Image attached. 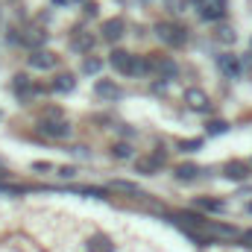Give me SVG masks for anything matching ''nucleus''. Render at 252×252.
Wrapping results in <instances>:
<instances>
[{"mask_svg":"<svg viewBox=\"0 0 252 252\" xmlns=\"http://www.w3.org/2000/svg\"><path fill=\"white\" fill-rule=\"evenodd\" d=\"M156 35H158L164 44H170V47H182V44L188 41V32H185L179 24H158V27H156Z\"/></svg>","mask_w":252,"mask_h":252,"instance_id":"obj_1","label":"nucleus"},{"mask_svg":"<svg viewBox=\"0 0 252 252\" xmlns=\"http://www.w3.org/2000/svg\"><path fill=\"white\" fill-rule=\"evenodd\" d=\"M38 129H41L44 135H50V138H67V135H70V124L59 118V112H47V118L41 121Z\"/></svg>","mask_w":252,"mask_h":252,"instance_id":"obj_2","label":"nucleus"},{"mask_svg":"<svg viewBox=\"0 0 252 252\" xmlns=\"http://www.w3.org/2000/svg\"><path fill=\"white\" fill-rule=\"evenodd\" d=\"M56 62H59V56L56 53H50V50H32L30 53V64L32 67H38V70H50V67H56Z\"/></svg>","mask_w":252,"mask_h":252,"instance_id":"obj_3","label":"nucleus"},{"mask_svg":"<svg viewBox=\"0 0 252 252\" xmlns=\"http://www.w3.org/2000/svg\"><path fill=\"white\" fill-rule=\"evenodd\" d=\"M124 30H126L124 18H109V21H103V27H100V32H103L106 41H118V38L124 35Z\"/></svg>","mask_w":252,"mask_h":252,"instance_id":"obj_4","label":"nucleus"},{"mask_svg":"<svg viewBox=\"0 0 252 252\" xmlns=\"http://www.w3.org/2000/svg\"><path fill=\"white\" fill-rule=\"evenodd\" d=\"M217 67H220L229 79H238V76H241V62H238V56H232V53H220V56H217Z\"/></svg>","mask_w":252,"mask_h":252,"instance_id":"obj_5","label":"nucleus"},{"mask_svg":"<svg viewBox=\"0 0 252 252\" xmlns=\"http://www.w3.org/2000/svg\"><path fill=\"white\" fill-rule=\"evenodd\" d=\"M185 103H188L193 112H208V109H211L205 91H199V88H188V91H185Z\"/></svg>","mask_w":252,"mask_h":252,"instance_id":"obj_6","label":"nucleus"},{"mask_svg":"<svg viewBox=\"0 0 252 252\" xmlns=\"http://www.w3.org/2000/svg\"><path fill=\"white\" fill-rule=\"evenodd\" d=\"M223 173H226V179H235V182H244V179H250V164L247 161H226V167H223Z\"/></svg>","mask_w":252,"mask_h":252,"instance_id":"obj_7","label":"nucleus"},{"mask_svg":"<svg viewBox=\"0 0 252 252\" xmlns=\"http://www.w3.org/2000/svg\"><path fill=\"white\" fill-rule=\"evenodd\" d=\"M94 91H97V97H103V100H118L124 91H121V85H115L112 79H100L97 85H94Z\"/></svg>","mask_w":252,"mask_h":252,"instance_id":"obj_8","label":"nucleus"},{"mask_svg":"<svg viewBox=\"0 0 252 252\" xmlns=\"http://www.w3.org/2000/svg\"><path fill=\"white\" fill-rule=\"evenodd\" d=\"M109 64H112L115 70H121V73H126V76H129V70H132V56H129L126 50H112Z\"/></svg>","mask_w":252,"mask_h":252,"instance_id":"obj_9","label":"nucleus"},{"mask_svg":"<svg viewBox=\"0 0 252 252\" xmlns=\"http://www.w3.org/2000/svg\"><path fill=\"white\" fill-rule=\"evenodd\" d=\"M153 67L158 70V76H161V79H176V73H179L176 62H173V59H167V56L156 59V62H153Z\"/></svg>","mask_w":252,"mask_h":252,"instance_id":"obj_10","label":"nucleus"},{"mask_svg":"<svg viewBox=\"0 0 252 252\" xmlns=\"http://www.w3.org/2000/svg\"><path fill=\"white\" fill-rule=\"evenodd\" d=\"M85 247H88V252H115V244L109 235H91Z\"/></svg>","mask_w":252,"mask_h":252,"instance_id":"obj_11","label":"nucleus"},{"mask_svg":"<svg viewBox=\"0 0 252 252\" xmlns=\"http://www.w3.org/2000/svg\"><path fill=\"white\" fill-rule=\"evenodd\" d=\"M44 41H47V32H41V30H30L27 35H21V44L30 47V50H38Z\"/></svg>","mask_w":252,"mask_h":252,"instance_id":"obj_12","label":"nucleus"},{"mask_svg":"<svg viewBox=\"0 0 252 252\" xmlns=\"http://www.w3.org/2000/svg\"><path fill=\"white\" fill-rule=\"evenodd\" d=\"M205 229H208L211 235H217V238H235V235H238V229H235V226H226V223H208V220H205Z\"/></svg>","mask_w":252,"mask_h":252,"instance_id":"obj_13","label":"nucleus"},{"mask_svg":"<svg viewBox=\"0 0 252 252\" xmlns=\"http://www.w3.org/2000/svg\"><path fill=\"white\" fill-rule=\"evenodd\" d=\"M73 88H76L73 73H59V76H56V82H53V91H59V94H64V91H73Z\"/></svg>","mask_w":252,"mask_h":252,"instance_id":"obj_14","label":"nucleus"},{"mask_svg":"<svg viewBox=\"0 0 252 252\" xmlns=\"http://www.w3.org/2000/svg\"><path fill=\"white\" fill-rule=\"evenodd\" d=\"M199 15H202V21H220V18L226 15V9H220V6H214V3H202Z\"/></svg>","mask_w":252,"mask_h":252,"instance_id":"obj_15","label":"nucleus"},{"mask_svg":"<svg viewBox=\"0 0 252 252\" xmlns=\"http://www.w3.org/2000/svg\"><path fill=\"white\" fill-rule=\"evenodd\" d=\"M112 190H124V193H132V196H144V190L138 188L135 182H126V179H115L112 182Z\"/></svg>","mask_w":252,"mask_h":252,"instance_id":"obj_16","label":"nucleus"},{"mask_svg":"<svg viewBox=\"0 0 252 252\" xmlns=\"http://www.w3.org/2000/svg\"><path fill=\"white\" fill-rule=\"evenodd\" d=\"M12 88H15V94H30V91H35L27 73H18V76H15V82H12Z\"/></svg>","mask_w":252,"mask_h":252,"instance_id":"obj_17","label":"nucleus"},{"mask_svg":"<svg viewBox=\"0 0 252 252\" xmlns=\"http://www.w3.org/2000/svg\"><path fill=\"white\" fill-rule=\"evenodd\" d=\"M196 173H199L196 164H179V167H176V179H182V182H190Z\"/></svg>","mask_w":252,"mask_h":252,"instance_id":"obj_18","label":"nucleus"},{"mask_svg":"<svg viewBox=\"0 0 252 252\" xmlns=\"http://www.w3.org/2000/svg\"><path fill=\"white\" fill-rule=\"evenodd\" d=\"M153 67V62H147V59H138V56H132V70H129V76H144L147 70Z\"/></svg>","mask_w":252,"mask_h":252,"instance_id":"obj_19","label":"nucleus"},{"mask_svg":"<svg viewBox=\"0 0 252 252\" xmlns=\"http://www.w3.org/2000/svg\"><path fill=\"white\" fill-rule=\"evenodd\" d=\"M196 205L202 211H223V202L220 199H196Z\"/></svg>","mask_w":252,"mask_h":252,"instance_id":"obj_20","label":"nucleus"},{"mask_svg":"<svg viewBox=\"0 0 252 252\" xmlns=\"http://www.w3.org/2000/svg\"><path fill=\"white\" fill-rule=\"evenodd\" d=\"M112 156H115V158H129V156H132V147H129L126 141H121V144L112 147Z\"/></svg>","mask_w":252,"mask_h":252,"instance_id":"obj_21","label":"nucleus"},{"mask_svg":"<svg viewBox=\"0 0 252 252\" xmlns=\"http://www.w3.org/2000/svg\"><path fill=\"white\" fill-rule=\"evenodd\" d=\"M73 47H76V50H91V47H94V38H91V35H76V38H73Z\"/></svg>","mask_w":252,"mask_h":252,"instance_id":"obj_22","label":"nucleus"},{"mask_svg":"<svg viewBox=\"0 0 252 252\" xmlns=\"http://www.w3.org/2000/svg\"><path fill=\"white\" fill-rule=\"evenodd\" d=\"M138 170H141V173H147V176H153V173L158 170V164H156L153 158H144V161H138Z\"/></svg>","mask_w":252,"mask_h":252,"instance_id":"obj_23","label":"nucleus"},{"mask_svg":"<svg viewBox=\"0 0 252 252\" xmlns=\"http://www.w3.org/2000/svg\"><path fill=\"white\" fill-rule=\"evenodd\" d=\"M223 132H229V124L226 121H211L208 124V135H223Z\"/></svg>","mask_w":252,"mask_h":252,"instance_id":"obj_24","label":"nucleus"},{"mask_svg":"<svg viewBox=\"0 0 252 252\" xmlns=\"http://www.w3.org/2000/svg\"><path fill=\"white\" fill-rule=\"evenodd\" d=\"M199 147H202V141H199V138H190V141H182V144H179V150H182V153H196Z\"/></svg>","mask_w":252,"mask_h":252,"instance_id":"obj_25","label":"nucleus"},{"mask_svg":"<svg viewBox=\"0 0 252 252\" xmlns=\"http://www.w3.org/2000/svg\"><path fill=\"white\" fill-rule=\"evenodd\" d=\"M100 67H103V62H100V59H94V56H91V59H85V62H82V70H85V73H97V70H100Z\"/></svg>","mask_w":252,"mask_h":252,"instance_id":"obj_26","label":"nucleus"},{"mask_svg":"<svg viewBox=\"0 0 252 252\" xmlns=\"http://www.w3.org/2000/svg\"><path fill=\"white\" fill-rule=\"evenodd\" d=\"M73 193H82V196H106V188H73Z\"/></svg>","mask_w":252,"mask_h":252,"instance_id":"obj_27","label":"nucleus"},{"mask_svg":"<svg viewBox=\"0 0 252 252\" xmlns=\"http://www.w3.org/2000/svg\"><path fill=\"white\" fill-rule=\"evenodd\" d=\"M53 164L50 161H32V170H38V173H44V170H50Z\"/></svg>","mask_w":252,"mask_h":252,"instance_id":"obj_28","label":"nucleus"},{"mask_svg":"<svg viewBox=\"0 0 252 252\" xmlns=\"http://www.w3.org/2000/svg\"><path fill=\"white\" fill-rule=\"evenodd\" d=\"M241 244H244V247H252V229H247V232L241 235Z\"/></svg>","mask_w":252,"mask_h":252,"instance_id":"obj_29","label":"nucleus"},{"mask_svg":"<svg viewBox=\"0 0 252 252\" xmlns=\"http://www.w3.org/2000/svg\"><path fill=\"white\" fill-rule=\"evenodd\" d=\"M220 38H223V41H235V32H232V30H220Z\"/></svg>","mask_w":252,"mask_h":252,"instance_id":"obj_30","label":"nucleus"},{"mask_svg":"<svg viewBox=\"0 0 252 252\" xmlns=\"http://www.w3.org/2000/svg\"><path fill=\"white\" fill-rule=\"evenodd\" d=\"M59 173H62L64 179H67V176H73V173H76V170H73V167H59Z\"/></svg>","mask_w":252,"mask_h":252,"instance_id":"obj_31","label":"nucleus"},{"mask_svg":"<svg viewBox=\"0 0 252 252\" xmlns=\"http://www.w3.org/2000/svg\"><path fill=\"white\" fill-rule=\"evenodd\" d=\"M214 6H220V9H226V0H211Z\"/></svg>","mask_w":252,"mask_h":252,"instance_id":"obj_32","label":"nucleus"},{"mask_svg":"<svg viewBox=\"0 0 252 252\" xmlns=\"http://www.w3.org/2000/svg\"><path fill=\"white\" fill-rule=\"evenodd\" d=\"M56 3H82V0H56Z\"/></svg>","mask_w":252,"mask_h":252,"instance_id":"obj_33","label":"nucleus"},{"mask_svg":"<svg viewBox=\"0 0 252 252\" xmlns=\"http://www.w3.org/2000/svg\"><path fill=\"white\" fill-rule=\"evenodd\" d=\"M247 211H250V214H252V202H247Z\"/></svg>","mask_w":252,"mask_h":252,"instance_id":"obj_34","label":"nucleus"},{"mask_svg":"<svg viewBox=\"0 0 252 252\" xmlns=\"http://www.w3.org/2000/svg\"><path fill=\"white\" fill-rule=\"evenodd\" d=\"M0 170H3V161H0Z\"/></svg>","mask_w":252,"mask_h":252,"instance_id":"obj_35","label":"nucleus"}]
</instances>
